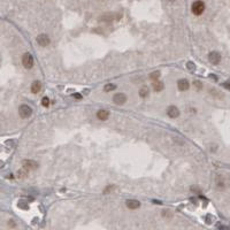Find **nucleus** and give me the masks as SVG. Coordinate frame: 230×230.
Returning <instances> with one entry per match:
<instances>
[{"label": "nucleus", "instance_id": "nucleus-26", "mask_svg": "<svg viewBox=\"0 0 230 230\" xmlns=\"http://www.w3.org/2000/svg\"><path fill=\"white\" fill-rule=\"evenodd\" d=\"M168 1H169V3H174V1H175V0H168Z\"/></svg>", "mask_w": 230, "mask_h": 230}, {"label": "nucleus", "instance_id": "nucleus-12", "mask_svg": "<svg viewBox=\"0 0 230 230\" xmlns=\"http://www.w3.org/2000/svg\"><path fill=\"white\" fill-rule=\"evenodd\" d=\"M97 117L100 121H106L109 117V112L106 111V109H100V111L97 112Z\"/></svg>", "mask_w": 230, "mask_h": 230}, {"label": "nucleus", "instance_id": "nucleus-18", "mask_svg": "<svg viewBox=\"0 0 230 230\" xmlns=\"http://www.w3.org/2000/svg\"><path fill=\"white\" fill-rule=\"evenodd\" d=\"M150 78H151L152 81H154V80H159V78H160V71H154V72H151V74H150Z\"/></svg>", "mask_w": 230, "mask_h": 230}, {"label": "nucleus", "instance_id": "nucleus-15", "mask_svg": "<svg viewBox=\"0 0 230 230\" xmlns=\"http://www.w3.org/2000/svg\"><path fill=\"white\" fill-rule=\"evenodd\" d=\"M148 95H150V90H148V88L147 87H143L140 90H139V97L140 98H147L148 97Z\"/></svg>", "mask_w": 230, "mask_h": 230}, {"label": "nucleus", "instance_id": "nucleus-4", "mask_svg": "<svg viewBox=\"0 0 230 230\" xmlns=\"http://www.w3.org/2000/svg\"><path fill=\"white\" fill-rule=\"evenodd\" d=\"M36 40H37V44H38L39 46H42V47H47V46L51 44V39H50V37H48L46 34H40V35H38L37 38H36Z\"/></svg>", "mask_w": 230, "mask_h": 230}, {"label": "nucleus", "instance_id": "nucleus-25", "mask_svg": "<svg viewBox=\"0 0 230 230\" xmlns=\"http://www.w3.org/2000/svg\"><path fill=\"white\" fill-rule=\"evenodd\" d=\"M224 87H225L227 89H230V84H227V83H225V84H224Z\"/></svg>", "mask_w": 230, "mask_h": 230}, {"label": "nucleus", "instance_id": "nucleus-8", "mask_svg": "<svg viewBox=\"0 0 230 230\" xmlns=\"http://www.w3.org/2000/svg\"><path fill=\"white\" fill-rule=\"evenodd\" d=\"M167 115L170 119H177L180 116V109L176 106H169L167 108Z\"/></svg>", "mask_w": 230, "mask_h": 230}, {"label": "nucleus", "instance_id": "nucleus-17", "mask_svg": "<svg viewBox=\"0 0 230 230\" xmlns=\"http://www.w3.org/2000/svg\"><path fill=\"white\" fill-rule=\"evenodd\" d=\"M28 174H29V170L22 167V169H20V170L17 172V177H19V178H24V177L28 176Z\"/></svg>", "mask_w": 230, "mask_h": 230}, {"label": "nucleus", "instance_id": "nucleus-23", "mask_svg": "<svg viewBox=\"0 0 230 230\" xmlns=\"http://www.w3.org/2000/svg\"><path fill=\"white\" fill-rule=\"evenodd\" d=\"M162 216H165V217H172V216H173V214H172V213H169V211H164V213H162Z\"/></svg>", "mask_w": 230, "mask_h": 230}, {"label": "nucleus", "instance_id": "nucleus-21", "mask_svg": "<svg viewBox=\"0 0 230 230\" xmlns=\"http://www.w3.org/2000/svg\"><path fill=\"white\" fill-rule=\"evenodd\" d=\"M193 85H194V88H196L197 90H201V89H203V83H201L200 81H194V82H193Z\"/></svg>", "mask_w": 230, "mask_h": 230}, {"label": "nucleus", "instance_id": "nucleus-13", "mask_svg": "<svg viewBox=\"0 0 230 230\" xmlns=\"http://www.w3.org/2000/svg\"><path fill=\"white\" fill-rule=\"evenodd\" d=\"M40 90H42V83L39 81H35L31 84V92L35 93V95H37V93L40 92Z\"/></svg>", "mask_w": 230, "mask_h": 230}, {"label": "nucleus", "instance_id": "nucleus-10", "mask_svg": "<svg viewBox=\"0 0 230 230\" xmlns=\"http://www.w3.org/2000/svg\"><path fill=\"white\" fill-rule=\"evenodd\" d=\"M152 88H153V90H154L156 92H160V91L164 90L165 84L161 81H159V80H154V81H152Z\"/></svg>", "mask_w": 230, "mask_h": 230}, {"label": "nucleus", "instance_id": "nucleus-6", "mask_svg": "<svg viewBox=\"0 0 230 230\" xmlns=\"http://www.w3.org/2000/svg\"><path fill=\"white\" fill-rule=\"evenodd\" d=\"M208 60H209V62L212 63V64H214V66H216V64H219L220 62H221V54L219 53V52H211L209 54H208Z\"/></svg>", "mask_w": 230, "mask_h": 230}, {"label": "nucleus", "instance_id": "nucleus-16", "mask_svg": "<svg viewBox=\"0 0 230 230\" xmlns=\"http://www.w3.org/2000/svg\"><path fill=\"white\" fill-rule=\"evenodd\" d=\"M114 90H116V85L113 84V83H107V84L104 87V91H105V92H112V91H114Z\"/></svg>", "mask_w": 230, "mask_h": 230}, {"label": "nucleus", "instance_id": "nucleus-1", "mask_svg": "<svg viewBox=\"0 0 230 230\" xmlns=\"http://www.w3.org/2000/svg\"><path fill=\"white\" fill-rule=\"evenodd\" d=\"M191 12L196 16L201 15L205 12V4H204V1H201V0H197V1H194L192 4V6H191Z\"/></svg>", "mask_w": 230, "mask_h": 230}, {"label": "nucleus", "instance_id": "nucleus-14", "mask_svg": "<svg viewBox=\"0 0 230 230\" xmlns=\"http://www.w3.org/2000/svg\"><path fill=\"white\" fill-rule=\"evenodd\" d=\"M116 17H117L116 14H105V15H103L100 17V21H103V22H112Z\"/></svg>", "mask_w": 230, "mask_h": 230}, {"label": "nucleus", "instance_id": "nucleus-2", "mask_svg": "<svg viewBox=\"0 0 230 230\" xmlns=\"http://www.w3.org/2000/svg\"><path fill=\"white\" fill-rule=\"evenodd\" d=\"M22 64L25 69H31L34 68V64H35V61H34V58L30 53H24L22 55Z\"/></svg>", "mask_w": 230, "mask_h": 230}, {"label": "nucleus", "instance_id": "nucleus-3", "mask_svg": "<svg viewBox=\"0 0 230 230\" xmlns=\"http://www.w3.org/2000/svg\"><path fill=\"white\" fill-rule=\"evenodd\" d=\"M19 114L22 119H29L32 115V108L29 105L23 104L19 107Z\"/></svg>", "mask_w": 230, "mask_h": 230}, {"label": "nucleus", "instance_id": "nucleus-24", "mask_svg": "<svg viewBox=\"0 0 230 230\" xmlns=\"http://www.w3.org/2000/svg\"><path fill=\"white\" fill-rule=\"evenodd\" d=\"M74 97H75L76 99H81V98H82V96H81V95H74Z\"/></svg>", "mask_w": 230, "mask_h": 230}, {"label": "nucleus", "instance_id": "nucleus-5", "mask_svg": "<svg viewBox=\"0 0 230 230\" xmlns=\"http://www.w3.org/2000/svg\"><path fill=\"white\" fill-rule=\"evenodd\" d=\"M113 103L115 105H119V106H122L127 103V96L124 93H116L113 96Z\"/></svg>", "mask_w": 230, "mask_h": 230}, {"label": "nucleus", "instance_id": "nucleus-22", "mask_svg": "<svg viewBox=\"0 0 230 230\" xmlns=\"http://www.w3.org/2000/svg\"><path fill=\"white\" fill-rule=\"evenodd\" d=\"M186 68H188L189 70H194L196 66H194V63H193V62H188V63H186Z\"/></svg>", "mask_w": 230, "mask_h": 230}, {"label": "nucleus", "instance_id": "nucleus-20", "mask_svg": "<svg viewBox=\"0 0 230 230\" xmlns=\"http://www.w3.org/2000/svg\"><path fill=\"white\" fill-rule=\"evenodd\" d=\"M113 190H115V185H113V184H109L108 186H106V188H105V190H104V194H108V193H111Z\"/></svg>", "mask_w": 230, "mask_h": 230}, {"label": "nucleus", "instance_id": "nucleus-9", "mask_svg": "<svg viewBox=\"0 0 230 230\" xmlns=\"http://www.w3.org/2000/svg\"><path fill=\"white\" fill-rule=\"evenodd\" d=\"M177 88L180 91H188L189 88H190V83L188 80L185 78H182V80H178L177 81Z\"/></svg>", "mask_w": 230, "mask_h": 230}, {"label": "nucleus", "instance_id": "nucleus-7", "mask_svg": "<svg viewBox=\"0 0 230 230\" xmlns=\"http://www.w3.org/2000/svg\"><path fill=\"white\" fill-rule=\"evenodd\" d=\"M22 166H23V168H25V169H28V170H35V169H37L38 168V162H36V161H34V160H23L22 161Z\"/></svg>", "mask_w": 230, "mask_h": 230}, {"label": "nucleus", "instance_id": "nucleus-11", "mask_svg": "<svg viewBox=\"0 0 230 230\" xmlns=\"http://www.w3.org/2000/svg\"><path fill=\"white\" fill-rule=\"evenodd\" d=\"M125 205H127V207H128L129 209H132V211L140 207V203H139L138 200H135V199H129V200H127V201H125Z\"/></svg>", "mask_w": 230, "mask_h": 230}, {"label": "nucleus", "instance_id": "nucleus-19", "mask_svg": "<svg viewBox=\"0 0 230 230\" xmlns=\"http://www.w3.org/2000/svg\"><path fill=\"white\" fill-rule=\"evenodd\" d=\"M50 104H51V100H50L48 97H44V98L42 99V106H43V107H48Z\"/></svg>", "mask_w": 230, "mask_h": 230}]
</instances>
